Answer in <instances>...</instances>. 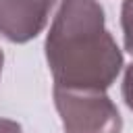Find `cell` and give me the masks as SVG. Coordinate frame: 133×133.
I'll list each match as a JSON object with an SVG mask.
<instances>
[{"label": "cell", "mask_w": 133, "mask_h": 133, "mask_svg": "<svg viewBox=\"0 0 133 133\" xmlns=\"http://www.w3.org/2000/svg\"><path fill=\"white\" fill-rule=\"evenodd\" d=\"M0 69H2V52H0Z\"/></svg>", "instance_id": "52a82bcc"}, {"label": "cell", "mask_w": 133, "mask_h": 133, "mask_svg": "<svg viewBox=\"0 0 133 133\" xmlns=\"http://www.w3.org/2000/svg\"><path fill=\"white\" fill-rule=\"evenodd\" d=\"M123 94H125V102H127V106L133 110V64H131L129 71H127L125 85H123Z\"/></svg>", "instance_id": "5b68a950"}, {"label": "cell", "mask_w": 133, "mask_h": 133, "mask_svg": "<svg viewBox=\"0 0 133 133\" xmlns=\"http://www.w3.org/2000/svg\"><path fill=\"white\" fill-rule=\"evenodd\" d=\"M123 31H125V46L133 54V0H125L123 4Z\"/></svg>", "instance_id": "277c9868"}, {"label": "cell", "mask_w": 133, "mask_h": 133, "mask_svg": "<svg viewBox=\"0 0 133 133\" xmlns=\"http://www.w3.org/2000/svg\"><path fill=\"white\" fill-rule=\"evenodd\" d=\"M54 94L66 133H96L94 127L100 133H118V110L100 91H71L56 87Z\"/></svg>", "instance_id": "7a4b0ae2"}, {"label": "cell", "mask_w": 133, "mask_h": 133, "mask_svg": "<svg viewBox=\"0 0 133 133\" xmlns=\"http://www.w3.org/2000/svg\"><path fill=\"white\" fill-rule=\"evenodd\" d=\"M54 0H0V31L12 42H27L46 23Z\"/></svg>", "instance_id": "3957f363"}, {"label": "cell", "mask_w": 133, "mask_h": 133, "mask_svg": "<svg viewBox=\"0 0 133 133\" xmlns=\"http://www.w3.org/2000/svg\"><path fill=\"white\" fill-rule=\"evenodd\" d=\"M0 133H21V129L10 121H0Z\"/></svg>", "instance_id": "8992f818"}, {"label": "cell", "mask_w": 133, "mask_h": 133, "mask_svg": "<svg viewBox=\"0 0 133 133\" xmlns=\"http://www.w3.org/2000/svg\"><path fill=\"white\" fill-rule=\"evenodd\" d=\"M46 52L56 87L71 91H102L123 62L96 0H64Z\"/></svg>", "instance_id": "6da1fadb"}]
</instances>
